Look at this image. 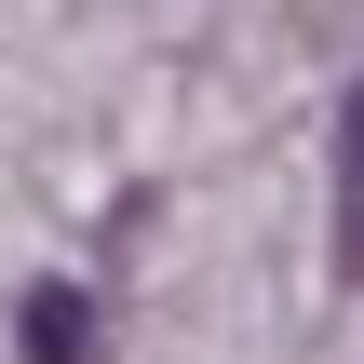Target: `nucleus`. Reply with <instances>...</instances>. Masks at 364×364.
<instances>
[{
  "label": "nucleus",
  "instance_id": "nucleus-1",
  "mask_svg": "<svg viewBox=\"0 0 364 364\" xmlns=\"http://www.w3.org/2000/svg\"><path fill=\"white\" fill-rule=\"evenodd\" d=\"M27 364H95V297L81 284H27Z\"/></svg>",
  "mask_w": 364,
  "mask_h": 364
},
{
  "label": "nucleus",
  "instance_id": "nucleus-2",
  "mask_svg": "<svg viewBox=\"0 0 364 364\" xmlns=\"http://www.w3.org/2000/svg\"><path fill=\"white\" fill-rule=\"evenodd\" d=\"M338 270L364 284V81H351V108H338Z\"/></svg>",
  "mask_w": 364,
  "mask_h": 364
}]
</instances>
